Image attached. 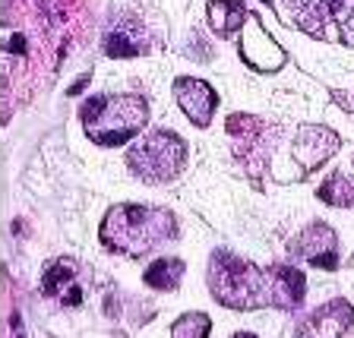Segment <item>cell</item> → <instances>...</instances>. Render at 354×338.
<instances>
[{"instance_id": "obj_20", "label": "cell", "mask_w": 354, "mask_h": 338, "mask_svg": "<svg viewBox=\"0 0 354 338\" xmlns=\"http://www.w3.org/2000/svg\"><path fill=\"white\" fill-rule=\"evenodd\" d=\"M332 98H335V102H339L348 114H354V95H351V92H332Z\"/></svg>"}, {"instance_id": "obj_7", "label": "cell", "mask_w": 354, "mask_h": 338, "mask_svg": "<svg viewBox=\"0 0 354 338\" xmlns=\"http://www.w3.org/2000/svg\"><path fill=\"white\" fill-rule=\"evenodd\" d=\"M275 13L285 16L291 26L304 29L307 35L332 41L339 38V26H335V16H332V3H317V0H307V3H275Z\"/></svg>"}, {"instance_id": "obj_11", "label": "cell", "mask_w": 354, "mask_h": 338, "mask_svg": "<svg viewBox=\"0 0 354 338\" xmlns=\"http://www.w3.org/2000/svg\"><path fill=\"white\" fill-rule=\"evenodd\" d=\"M174 98L193 124L209 126V120H212V114H215V104H218V98H215L209 82L193 79V76H180V79H174Z\"/></svg>"}, {"instance_id": "obj_10", "label": "cell", "mask_w": 354, "mask_h": 338, "mask_svg": "<svg viewBox=\"0 0 354 338\" xmlns=\"http://www.w3.org/2000/svg\"><path fill=\"white\" fill-rule=\"evenodd\" d=\"M354 326V307L348 301H329L301 323L297 338H342Z\"/></svg>"}, {"instance_id": "obj_3", "label": "cell", "mask_w": 354, "mask_h": 338, "mask_svg": "<svg viewBox=\"0 0 354 338\" xmlns=\"http://www.w3.org/2000/svg\"><path fill=\"white\" fill-rule=\"evenodd\" d=\"M149 120V104L140 95H98L82 104V126L98 146H124Z\"/></svg>"}, {"instance_id": "obj_21", "label": "cell", "mask_w": 354, "mask_h": 338, "mask_svg": "<svg viewBox=\"0 0 354 338\" xmlns=\"http://www.w3.org/2000/svg\"><path fill=\"white\" fill-rule=\"evenodd\" d=\"M234 338H257V335H247V332H241V335H234Z\"/></svg>"}, {"instance_id": "obj_19", "label": "cell", "mask_w": 354, "mask_h": 338, "mask_svg": "<svg viewBox=\"0 0 354 338\" xmlns=\"http://www.w3.org/2000/svg\"><path fill=\"white\" fill-rule=\"evenodd\" d=\"M22 48H26V38H22L19 32L7 35V51H10V54H22Z\"/></svg>"}, {"instance_id": "obj_6", "label": "cell", "mask_w": 354, "mask_h": 338, "mask_svg": "<svg viewBox=\"0 0 354 338\" xmlns=\"http://www.w3.org/2000/svg\"><path fill=\"white\" fill-rule=\"evenodd\" d=\"M339 146H342V140L335 130L319 126V124H307L295 136V162L304 168V174H310V171H317L323 162H329L332 155L339 152Z\"/></svg>"}, {"instance_id": "obj_12", "label": "cell", "mask_w": 354, "mask_h": 338, "mask_svg": "<svg viewBox=\"0 0 354 338\" xmlns=\"http://www.w3.org/2000/svg\"><path fill=\"white\" fill-rule=\"evenodd\" d=\"M149 48H152V35L136 19H114L104 32L108 57H136V54H149Z\"/></svg>"}, {"instance_id": "obj_2", "label": "cell", "mask_w": 354, "mask_h": 338, "mask_svg": "<svg viewBox=\"0 0 354 338\" xmlns=\"http://www.w3.org/2000/svg\"><path fill=\"white\" fill-rule=\"evenodd\" d=\"M177 234V218L158 206H114L102 221V243L114 253L142 256Z\"/></svg>"}, {"instance_id": "obj_15", "label": "cell", "mask_w": 354, "mask_h": 338, "mask_svg": "<svg viewBox=\"0 0 354 338\" xmlns=\"http://www.w3.org/2000/svg\"><path fill=\"white\" fill-rule=\"evenodd\" d=\"M180 275H184V263L174 256H162L146 269V285L158 288V291H171V288H177Z\"/></svg>"}, {"instance_id": "obj_18", "label": "cell", "mask_w": 354, "mask_h": 338, "mask_svg": "<svg viewBox=\"0 0 354 338\" xmlns=\"http://www.w3.org/2000/svg\"><path fill=\"white\" fill-rule=\"evenodd\" d=\"M332 16L339 26V38L345 44H354V3H332Z\"/></svg>"}, {"instance_id": "obj_1", "label": "cell", "mask_w": 354, "mask_h": 338, "mask_svg": "<svg viewBox=\"0 0 354 338\" xmlns=\"http://www.w3.org/2000/svg\"><path fill=\"white\" fill-rule=\"evenodd\" d=\"M209 288L225 307H285L295 310L304 301V275L291 265L259 269L228 250H218L209 265Z\"/></svg>"}, {"instance_id": "obj_5", "label": "cell", "mask_w": 354, "mask_h": 338, "mask_svg": "<svg viewBox=\"0 0 354 338\" xmlns=\"http://www.w3.org/2000/svg\"><path fill=\"white\" fill-rule=\"evenodd\" d=\"M228 136L234 142V158L243 165V171L250 177H263L272 162V149L281 140V126L266 124L253 114H234L228 118Z\"/></svg>"}, {"instance_id": "obj_17", "label": "cell", "mask_w": 354, "mask_h": 338, "mask_svg": "<svg viewBox=\"0 0 354 338\" xmlns=\"http://www.w3.org/2000/svg\"><path fill=\"white\" fill-rule=\"evenodd\" d=\"M209 317L206 313H187L174 323V332L171 338H209Z\"/></svg>"}, {"instance_id": "obj_14", "label": "cell", "mask_w": 354, "mask_h": 338, "mask_svg": "<svg viewBox=\"0 0 354 338\" xmlns=\"http://www.w3.org/2000/svg\"><path fill=\"white\" fill-rule=\"evenodd\" d=\"M206 16H209V26L218 35H231L237 26H247V7L243 3H209Z\"/></svg>"}, {"instance_id": "obj_4", "label": "cell", "mask_w": 354, "mask_h": 338, "mask_svg": "<svg viewBox=\"0 0 354 338\" xmlns=\"http://www.w3.org/2000/svg\"><path fill=\"white\" fill-rule=\"evenodd\" d=\"M187 162V142L171 130H152L127 152V165L146 184H168Z\"/></svg>"}, {"instance_id": "obj_13", "label": "cell", "mask_w": 354, "mask_h": 338, "mask_svg": "<svg viewBox=\"0 0 354 338\" xmlns=\"http://www.w3.org/2000/svg\"><path fill=\"white\" fill-rule=\"evenodd\" d=\"M44 294L48 297H57L60 303L66 307H76L82 301V291L76 285V265L70 259H54L48 269H44Z\"/></svg>"}, {"instance_id": "obj_16", "label": "cell", "mask_w": 354, "mask_h": 338, "mask_svg": "<svg viewBox=\"0 0 354 338\" xmlns=\"http://www.w3.org/2000/svg\"><path fill=\"white\" fill-rule=\"evenodd\" d=\"M317 196L323 199V203H329V206H339V209L354 206V180L339 171V174H332L329 180L319 187Z\"/></svg>"}, {"instance_id": "obj_9", "label": "cell", "mask_w": 354, "mask_h": 338, "mask_svg": "<svg viewBox=\"0 0 354 338\" xmlns=\"http://www.w3.org/2000/svg\"><path fill=\"white\" fill-rule=\"evenodd\" d=\"M288 247H291L295 256L307 259L317 269H335L339 265V259H335V234H332V228L323 225V221H313L310 228H304Z\"/></svg>"}, {"instance_id": "obj_8", "label": "cell", "mask_w": 354, "mask_h": 338, "mask_svg": "<svg viewBox=\"0 0 354 338\" xmlns=\"http://www.w3.org/2000/svg\"><path fill=\"white\" fill-rule=\"evenodd\" d=\"M241 54L259 73H275V70L285 66V51H281L279 41H272V35L259 26V19H247V26H243Z\"/></svg>"}]
</instances>
